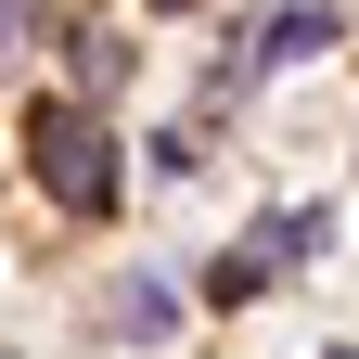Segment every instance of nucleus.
<instances>
[{
	"label": "nucleus",
	"mask_w": 359,
	"mask_h": 359,
	"mask_svg": "<svg viewBox=\"0 0 359 359\" xmlns=\"http://www.w3.org/2000/svg\"><path fill=\"white\" fill-rule=\"evenodd\" d=\"M116 334H128V346H167V334H180V295H167V283H128V295H116Z\"/></svg>",
	"instance_id": "nucleus-4"
},
{
	"label": "nucleus",
	"mask_w": 359,
	"mask_h": 359,
	"mask_svg": "<svg viewBox=\"0 0 359 359\" xmlns=\"http://www.w3.org/2000/svg\"><path fill=\"white\" fill-rule=\"evenodd\" d=\"M334 39H346V13H334V0H283L257 52H269V65H308V52H334Z\"/></svg>",
	"instance_id": "nucleus-3"
},
{
	"label": "nucleus",
	"mask_w": 359,
	"mask_h": 359,
	"mask_svg": "<svg viewBox=\"0 0 359 359\" xmlns=\"http://www.w3.org/2000/svg\"><path fill=\"white\" fill-rule=\"evenodd\" d=\"M308 244H321V218H295V205H283V218H257V231H244L231 257L205 269V308H244V295L269 283V269H283V257H308Z\"/></svg>",
	"instance_id": "nucleus-2"
},
{
	"label": "nucleus",
	"mask_w": 359,
	"mask_h": 359,
	"mask_svg": "<svg viewBox=\"0 0 359 359\" xmlns=\"http://www.w3.org/2000/svg\"><path fill=\"white\" fill-rule=\"evenodd\" d=\"M0 359H13V346H0Z\"/></svg>",
	"instance_id": "nucleus-7"
},
{
	"label": "nucleus",
	"mask_w": 359,
	"mask_h": 359,
	"mask_svg": "<svg viewBox=\"0 0 359 359\" xmlns=\"http://www.w3.org/2000/svg\"><path fill=\"white\" fill-rule=\"evenodd\" d=\"M26 39H39V0H0V65H26Z\"/></svg>",
	"instance_id": "nucleus-5"
},
{
	"label": "nucleus",
	"mask_w": 359,
	"mask_h": 359,
	"mask_svg": "<svg viewBox=\"0 0 359 359\" xmlns=\"http://www.w3.org/2000/svg\"><path fill=\"white\" fill-rule=\"evenodd\" d=\"M334 359H359V346H334Z\"/></svg>",
	"instance_id": "nucleus-6"
},
{
	"label": "nucleus",
	"mask_w": 359,
	"mask_h": 359,
	"mask_svg": "<svg viewBox=\"0 0 359 359\" xmlns=\"http://www.w3.org/2000/svg\"><path fill=\"white\" fill-rule=\"evenodd\" d=\"M26 154H39V180H52V205L116 218V128H103V103H90V90L26 103Z\"/></svg>",
	"instance_id": "nucleus-1"
}]
</instances>
